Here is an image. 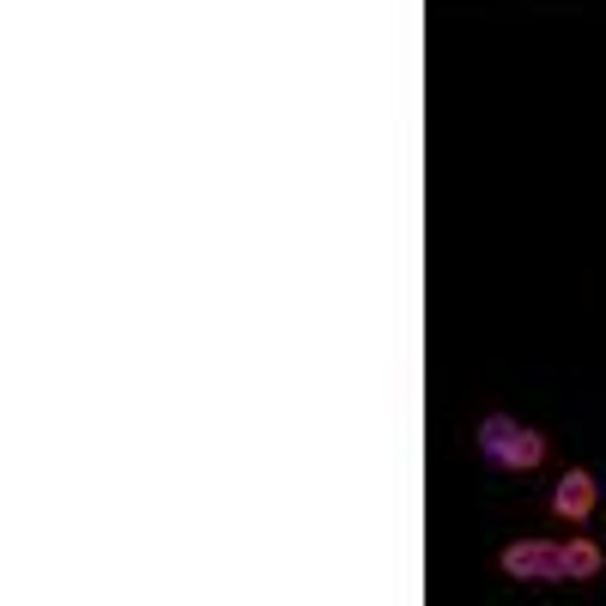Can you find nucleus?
I'll return each instance as SVG.
<instances>
[{
	"label": "nucleus",
	"mask_w": 606,
	"mask_h": 606,
	"mask_svg": "<svg viewBox=\"0 0 606 606\" xmlns=\"http://www.w3.org/2000/svg\"><path fill=\"white\" fill-rule=\"evenodd\" d=\"M504 570L516 582H558L564 576V545H545V540H521L504 552Z\"/></svg>",
	"instance_id": "obj_1"
},
{
	"label": "nucleus",
	"mask_w": 606,
	"mask_h": 606,
	"mask_svg": "<svg viewBox=\"0 0 606 606\" xmlns=\"http://www.w3.org/2000/svg\"><path fill=\"white\" fill-rule=\"evenodd\" d=\"M594 509V473H582V467H570L564 479L552 485V516H564V521H582Z\"/></svg>",
	"instance_id": "obj_2"
},
{
	"label": "nucleus",
	"mask_w": 606,
	"mask_h": 606,
	"mask_svg": "<svg viewBox=\"0 0 606 606\" xmlns=\"http://www.w3.org/2000/svg\"><path fill=\"white\" fill-rule=\"evenodd\" d=\"M540 461H545V436L521 424V431L509 436V448H504V461H497V467H509V473H528V467H540Z\"/></svg>",
	"instance_id": "obj_3"
},
{
	"label": "nucleus",
	"mask_w": 606,
	"mask_h": 606,
	"mask_svg": "<svg viewBox=\"0 0 606 606\" xmlns=\"http://www.w3.org/2000/svg\"><path fill=\"white\" fill-rule=\"evenodd\" d=\"M516 431H521V424L509 419V412H491V419L479 424V448H485V461H491V467L504 461V448H509V436H516Z\"/></svg>",
	"instance_id": "obj_4"
},
{
	"label": "nucleus",
	"mask_w": 606,
	"mask_h": 606,
	"mask_svg": "<svg viewBox=\"0 0 606 606\" xmlns=\"http://www.w3.org/2000/svg\"><path fill=\"white\" fill-rule=\"evenodd\" d=\"M564 576H576V582L600 576V545H594V540H570L564 545Z\"/></svg>",
	"instance_id": "obj_5"
}]
</instances>
